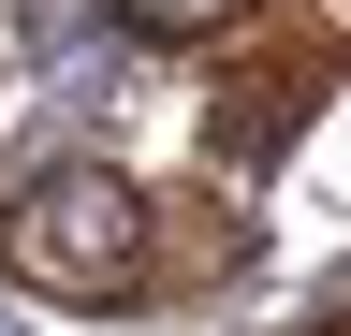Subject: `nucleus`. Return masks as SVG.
<instances>
[{
  "mask_svg": "<svg viewBox=\"0 0 351 336\" xmlns=\"http://www.w3.org/2000/svg\"><path fill=\"white\" fill-rule=\"evenodd\" d=\"M0 278L44 307H147L161 292V205L117 161H44L0 190Z\"/></svg>",
  "mask_w": 351,
  "mask_h": 336,
  "instance_id": "nucleus-1",
  "label": "nucleus"
},
{
  "mask_svg": "<svg viewBox=\"0 0 351 336\" xmlns=\"http://www.w3.org/2000/svg\"><path fill=\"white\" fill-rule=\"evenodd\" d=\"M337 73H351V44L307 15V0H234V44L205 73V161L219 176H263V161L337 103Z\"/></svg>",
  "mask_w": 351,
  "mask_h": 336,
  "instance_id": "nucleus-2",
  "label": "nucleus"
},
{
  "mask_svg": "<svg viewBox=\"0 0 351 336\" xmlns=\"http://www.w3.org/2000/svg\"><path fill=\"white\" fill-rule=\"evenodd\" d=\"M117 29H147V44H205V29H234V0H117Z\"/></svg>",
  "mask_w": 351,
  "mask_h": 336,
  "instance_id": "nucleus-3",
  "label": "nucleus"
},
{
  "mask_svg": "<svg viewBox=\"0 0 351 336\" xmlns=\"http://www.w3.org/2000/svg\"><path fill=\"white\" fill-rule=\"evenodd\" d=\"M307 336H351V307H337V322H307Z\"/></svg>",
  "mask_w": 351,
  "mask_h": 336,
  "instance_id": "nucleus-4",
  "label": "nucleus"
}]
</instances>
